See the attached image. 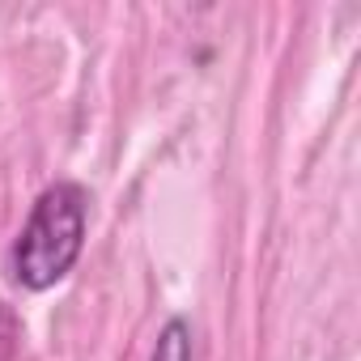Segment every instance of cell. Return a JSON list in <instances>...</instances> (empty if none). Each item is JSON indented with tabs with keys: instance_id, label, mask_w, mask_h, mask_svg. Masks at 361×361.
Listing matches in <instances>:
<instances>
[{
	"instance_id": "cell-1",
	"label": "cell",
	"mask_w": 361,
	"mask_h": 361,
	"mask_svg": "<svg viewBox=\"0 0 361 361\" xmlns=\"http://www.w3.org/2000/svg\"><path fill=\"white\" fill-rule=\"evenodd\" d=\"M85 238H90V192L77 178H56L35 196L18 238L9 243L5 272L18 289L47 293L77 268Z\"/></svg>"
},
{
	"instance_id": "cell-2",
	"label": "cell",
	"mask_w": 361,
	"mask_h": 361,
	"mask_svg": "<svg viewBox=\"0 0 361 361\" xmlns=\"http://www.w3.org/2000/svg\"><path fill=\"white\" fill-rule=\"evenodd\" d=\"M149 361H196V331L188 314H170L149 348Z\"/></svg>"
}]
</instances>
